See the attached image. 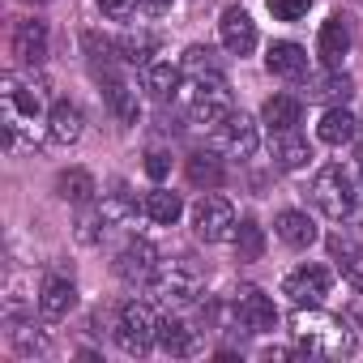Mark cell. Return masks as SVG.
Instances as JSON below:
<instances>
[{
	"label": "cell",
	"instance_id": "obj_1",
	"mask_svg": "<svg viewBox=\"0 0 363 363\" xmlns=\"http://www.w3.org/2000/svg\"><path fill=\"white\" fill-rule=\"evenodd\" d=\"M291 333H295L299 350H308V354H320V359H350V354H354V333H350L337 316L303 312V308H299Z\"/></svg>",
	"mask_w": 363,
	"mask_h": 363
},
{
	"label": "cell",
	"instance_id": "obj_2",
	"mask_svg": "<svg viewBox=\"0 0 363 363\" xmlns=\"http://www.w3.org/2000/svg\"><path fill=\"white\" fill-rule=\"evenodd\" d=\"M312 197H316V210H320L325 218H333V223L350 218L354 206H359V189H354V179H350V171H346L342 162H329V167L316 171Z\"/></svg>",
	"mask_w": 363,
	"mask_h": 363
},
{
	"label": "cell",
	"instance_id": "obj_3",
	"mask_svg": "<svg viewBox=\"0 0 363 363\" xmlns=\"http://www.w3.org/2000/svg\"><path fill=\"white\" fill-rule=\"evenodd\" d=\"M189 111L197 124H223L231 111H235V99H231V86L218 69L210 73H193V86H189Z\"/></svg>",
	"mask_w": 363,
	"mask_h": 363
},
{
	"label": "cell",
	"instance_id": "obj_4",
	"mask_svg": "<svg viewBox=\"0 0 363 363\" xmlns=\"http://www.w3.org/2000/svg\"><path fill=\"white\" fill-rule=\"evenodd\" d=\"M116 342L124 354H150V346L158 342V316L150 312V303H124L116 316Z\"/></svg>",
	"mask_w": 363,
	"mask_h": 363
},
{
	"label": "cell",
	"instance_id": "obj_5",
	"mask_svg": "<svg viewBox=\"0 0 363 363\" xmlns=\"http://www.w3.org/2000/svg\"><path fill=\"white\" fill-rule=\"evenodd\" d=\"M231 312H235V325L244 333H269V329H278V308H274V299L261 286H240Z\"/></svg>",
	"mask_w": 363,
	"mask_h": 363
},
{
	"label": "cell",
	"instance_id": "obj_6",
	"mask_svg": "<svg viewBox=\"0 0 363 363\" xmlns=\"http://www.w3.org/2000/svg\"><path fill=\"white\" fill-rule=\"evenodd\" d=\"M193 231L206 240V244H223L235 235V206L227 197H201L197 210H193Z\"/></svg>",
	"mask_w": 363,
	"mask_h": 363
},
{
	"label": "cell",
	"instance_id": "obj_7",
	"mask_svg": "<svg viewBox=\"0 0 363 363\" xmlns=\"http://www.w3.org/2000/svg\"><path fill=\"white\" fill-rule=\"evenodd\" d=\"M329 269L325 265H299L282 278V295L295 303V308H316L325 295H329Z\"/></svg>",
	"mask_w": 363,
	"mask_h": 363
},
{
	"label": "cell",
	"instance_id": "obj_8",
	"mask_svg": "<svg viewBox=\"0 0 363 363\" xmlns=\"http://www.w3.org/2000/svg\"><path fill=\"white\" fill-rule=\"evenodd\" d=\"M0 99H5V124H9V133H18L26 120H35L39 111H43V99H39V90H30V86H22V77H5L0 82Z\"/></svg>",
	"mask_w": 363,
	"mask_h": 363
},
{
	"label": "cell",
	"instance_id": "obj_9",
	"mask_svg": "<svg viewBox=\"0 0 363 363\" xmlns=\"http://www.w3.org/2000/svg\"><path fill=\"white\" fill-rule=\"evenodd\" d=\"M13 56L22 65H43L48 60V22H39V18L13 22Z\"/></svg>",
	"mask_w": 363,
	"mask_h": 363
},
{
	"label": "cell",
	"instance_id": "obj_10",
	"mask_svg": "<svg viewBox=\"0 0 363 363\" xmlns=\"http://www.w3.org/2000/svg\"><path fill=\"white\" fill-rule=\"evenodd\" d=\"M116 274H120L124 282H150V278L158 274V252H154V244L128 240L124 252H120V261H116Z\"/></svg>",
	"mask_w": 363,
	"mask_h": 363
},
{
	"label": "cell",
	"instance_id": "obj_11",
	"mask_svg": "<svg viewBox=\"0 0 363 363\" xmlns=\"http://www.w3.org/2000/svg\"><path fill=\"white\" fill-rule=\"evenodd\" d=\"M218 35H223V48L231 56H248L257 48V26H252V18L244 9H227L223 22H218Z\"/></svg>",
	"mask_w": 363,
	"mask_h": 363
},
{
	"label": "cell",
	"instance_id": "obj_12",
	"mask_svg": "<svg viewBox=\"0 0 363 363\" xmlns=\"http://www.w3.org/2000/svg\"><path fill=\"white\" fill-rule=\"evenodd\" d=\"M316 56L325 60V69H342V60L350 56V26H346V18H337V13H333V18L320 26Z\"/></svg>",
	"mask_w": 363,
	"mask_h": 363
},
{
	"label": "cell",
	"instance_id": "obj_13",
	"mask_svg": "<svg viewBox=\"0 0 363 363\" xmlns=\"http://www.w3.org/2000/svg\"><path fill=\"white\" fill-rule=\"evenodd\" d=\"M329 252H333V261H337L342 278H346L354 291H363V244H359L354 235L337 231V235H329Z\"/></svg>",
	"mask_w": 363,
	"mask_h": 363
},
{
	"label": "cell",
	"instance_id": "obj_14",
	"mask_svg": "<svg viewBox=\"0 0 363 363\" xmlns=\"http://www.w3.org/2000/svg\"><path fill=\"white\" fill-rule=\"evenodd\" d=\"M103 99H107V107H111V116H116L120 124H137V120H141V103H137V90H133L124 77L107 73V77H103Z\"/></svg>",
	"mask_w": 363,
	"mask_h": 363
},
{
	"label": "cell",
	"instance_id": "obj_15",
	"mask_svg": "<svg viewBox=\"0 0 363 363\" xmlns=\"http://www.w3.org/2000/svg\"><path fill=\"white\" fill-rule=\"evenodd\" d=\"M265 69L282 82H299V77H308V52L299 43H274L265 56Z\"/></svg>",
	"mask_w": 363,
	"mask_h": 363
},
{
	"label": "cell",
	"instance_id": "obj_16",
	"mask_svg": "<svg viewBox=\"0 0 363 363\" xmlns=\"http://www.w3.org/2000/svg\"><path fill=\"white\" fill-rule=\"evenodd\" d=\"M73 308H77V286L69 278H48L43 291H39V312L48 320H65Z\"/></svg>",
	"mask_w": 363,
	"mask_h": 363
},
{
	"label": "cell",
	"instance_id": "obj_17",
	"mask_svg": "<svg viewBox=\"0 0 363 363\" xmlns=\"http://www.w3.org/2000/svg\"><path fill=\"white\" fill-rule=\"evenodd\" d=\"M150 286H154V295H158L167 308H184V303H193V295H197V282H193L189 274H179V269L154 274Z\"/></svg>",
	"mask_w": 363,
	"mask_h": 363
},
{
	"label": "cell",
	"instance_id": "obj_18",
	"mask_svg": "<svg viewBox=\"0 0 363 363\" xmlns=\"http://www.w3.org/2000/svg\"><path fill=\"white\" fill-rule=\"evenodd\" d=\"M82 128H86V116H82V107L77 103H56L52 111H48V133H52V141H60V145H73L77 137H82Z\"/></svg>",
	"mask_w": 363,
	"mask_h": 363
},
{
	"label": "cell",
	"instance_id": "obj_19",
	"mask_svg": "<svg viewBox=\"0 0 363 363\" xmlns=\"http://www.w3.org/2000/svg\"><path fill=\"white\" fill-rule=\"evenodd\" d=\"M218 133H223V145H227L231 154H240V158H248V154L257 150V124H252L244 111H231V116L218 124Z\"/></svg>",
	"mask_w": 363,
	"mask_h": 363
},
{
	"label": "cell",
	"instance_id": "obj_20",
	"mask_svg": "<svg viewBox=\"0 0 363 363\" xmlns=\"http://www.w3.org/2000/svg\"><path fill=\"white\" fill-rule=\"evenodd\" d=\"M274 227H278V240L291 244V248H312L316 244V223L303 210H282Z\"/></svg>",
	"mask_w": 363,
	"mask_h": 363
},
{
	"label": "cell",
	"instance_id": "obj_21",
	"mask_svg": "<svg viewBox=\"0 0 363 363\" xmlns=\"http://www.w3.org/2000/svg\"><path fill=\"white\" fill-rule=\"evenodd\" d=\"M94 175L90 171H82V167H73V171H60L56 175V197L60 201H69V206H90L94 201Z\"/></svg>",
	"mask_w": 363,
	"mask_h": 363
},
{
	"label": "cell",
	"instance_id": "obj_22",
	"mask_svg": "<svg viewBox=\"0 0 363 363\" xmlns=\"http://www.w3.org/2000/svg\"><path fill=\"white\" fill-rule=\"evenodd\" d=\"M158 346L167 354H193L197 350V329L179 316H167V320H158Z\"/></svg>",
	"mask_w": 363,
	"mask_h": 363
},
{
	"label": "cell",
	"instance_id": "obj_23",
	"mask_svg": "<svg viewBox=\"0 0 363 363\" xmlns=\"http://www.w3.org/2000/svg\"><path fill=\"white\" fill-rule=\"evenodd\" d=\"M354 128H359V124H354V116H350V111L337 103V107H329V111L320 116V124H316V137H320L325 145H346V141L354 137Z\"/></svg>",
	"mask_w": 363,
	"mask_h": 363
},
{
	"label": "cell",
	"instance_id": "obj_24",
	"mask_svg": "<svg viewBox=\"0 0 363 363\" xmlns=\"http://www.w3.org/2000/svg\"><path fill=\"white\" fill-rule=\"evenodd\" d=\"M265 128L278 137V133H295V124H299V99H291V94H274L269 103H265Z\"/></svg>",
	"mask_w": 363,
	"mask_h": 363
},
{
	"label": "cell",
	"instance_id": "obj_25",
	"mask_svg": "<svg viewBox=\"0 0 363 363\" xmlns=\"http://www.w3.org/2000/svg\"><path fill=\"white\" fill-rule=\"evenodd\" d=\"M189 179H193L197 189H218L223 179H227V167H223L218 154L197 150V154H189Z\"/></svg>",
	"mask_w": 363,
	"mask_h": 363
},
{
	"label": "cell",
	"instance_id": "obj_26",
	"mask_svg": "<svg viewBox=\"0 0 363 363\" xmlns=\"http://www.w3.org/2000/svg\"><path fill=\"white\" fill-rule=\"evenodd\" d=\"M274 158H278L282 171H299V167H308L312 150H308L303 137H295V133H278V141H274Z\"/></svg>",
	"mask_w": 363,
	"mask_h": 363
},
{
	"label": "cell",
	"instance_id": "obj_27",
	"mask_svg": "<svg viewBox=\"0 0 363 363\" xmlns=\"http://www.w3.org/2000/svg\"><path fill=\"white\" fill-rule=\"evenodd\" d=\"M145 214H150L154 223H162V227H171V223H179V214H184V201H179V193H167V189H154V193L145 197Z\"/></svg>",
	"mask_w": 363,
	"mask_h": 363
},
{
	"label": "cell",
	"instance_id": "obj_28",
	"mask_svg": "<svg viewBox=\"0 0 363 363\" xmlns=\"http://www.w3.org/2000/svg\"><path fill=\"white\" fill-rule=\"evenodd\" d=\"M179 77H184L179 65H145V90L154 99H171L179 90Z\"/></svg>",
	"mask_w": 363,
	"mask_h": 363
},
{
	"label": "cell",
	"instance_id": "obj_29",
	"mask_svg": "<svg viewBox=\"0 0 363 363\" xmlns=\"http://www.w3.org/2000/svg\"><path fill=\"white\" fill-rule=\"evenodd\" d=\"M308 99H320V103H346V99H350V77H342L337 69H329V77L308 82Z\"/></svg>",
	"mask_w": 363,
	"mask_h": 363
},
{
	"label": "cell",
	"instance_id": "obj_30",
	"mask_svg": "<svg viewBox=\"0 0 363 363\" xmlns=\"http://www.w3.org/2000/svg\"><path fill=\"white\" fill-rule=\"evenodd\" d=\"M235 252H240V261H261V252H265V231H261L252 218H244V223L235 227Z\"/></svg>",
	"mask_w": 363,
	"mask_h": 363
},
{
	"label": "cell",
	"instance_id": "obj_31",
	"mask_svg": "<svg viewBox=\"0 0 363 363\" xmlns=\"http://www.w3.org/2000/svg\"><path fill=\"white\" fill-rule=\"evenodd\" d=\"M99 214H103L107 223H120V218H128V214H133V197H128V189H124V184H116V189L103 197Z\"/></svg>",
	"mask_w": 363,
	"mask_h": 363
},
{
	"label": "cell",
	"instance_id": "obj_32",
	"mask_svg": "<svg viewBox=\"0 0 363 363\" xmlns=\"http://www.w3.org/2000/svg\"><path fill=\"white\" fill-rule=\"evenodd\" d=\"M150 52H154V39L150 35H124L120 39V56L128 60V65H150Z\"/></svg>",
	"mask_w": 363,
	"mask_h": 363
},
{
	"label": "cell",
	"instance_id": "obj_33",
	"mask_svg": "<svg viewBox=\"0 0 363 363\" xmlns=\"http://www.w3.org/2000/svg\"><path fill=\"white\" fill-rule=\"evenodd\" d=\"M308 9H312V0H269V13L278 22H299Z\"/></svg>",
	"mask_w": 363,
	"mask_h": 363
},
{
	"label": "cell",
	"instance_id": "obj_34",
	"mask_svg": "<svg viewBox=\"0 0 363 363\" xmlns=\"http://www.w3.org/2000/svg\"><path fill=\"white\" fill-rule=\"evenodd\" d=\"M99 13L107 22H128L137 13V0H99Z\"/></svg>",
	"mask_w": 363,
	"mask_h": 363
},
{
	"label": "cell",
	"instance_id": "obj_35",
	"mask_svg": "<svg viewBox=\"0 0 363 363\" xmlns=\"http://www.w3.org/2000/svg\"><path fill=\"white\" fill-rule=\"evenodd\" d=\"M82 43H86V52H90V60H103V65H111V60H116V52H120V43L99 39V35H86Z\"/></svg>",
	"mask_w": 363,
	"mask_h": 363
},
{
	"label": "cell",
	"instance_id": "obj_36",
	"mask_svg": "<svg viewBox=\"0 0 363 363\" xmlns=\"http://www.w3.org/2000/svg\"><path fill=\"white\" fill-rule=\"evenodd\" d=\"M145 171H150L154 179H162V175L171 171V154H162V150H150V158H145Z\"/></svg>",
	"mask_w": 363,
	"mask_h": 363
},
{
	"label": "cell",
	"instance_id": "obj_37",
	"mask_svg": "<svg viewBox=\"0 0 363 363\" xmlns=\"http://www.w3.org/2000/svg\"><path fill=\"white\" fill-rule=\"evenodd\" d=\"M141 5H145V9H150V13H162V9H167V5H171V0H141Z\"/></svg>",
	"mask_w": 363,
	"mask_h": 363
},
{
	"label": "cell",
	"instance_id": "obj_38",
	"mask_svg": "<svg viewBox=\"0 0 363 363\" xmlns=\"http://www.w3.org/2000/svg\"><path fill=\"white\" fill-rule=\"evenodd\" d=\"M30 5H48V0H30Z\"/></svg>",
	"mask_w": 363,
	"mask_h": 363
},
{
	"label": "cell",
	"instance_id": "obj_39",
	"mask_svg": "<svg viewBox=\"0 0 363 363\" xmlns=\"http://www.w3.org/2000/svg\"><path fill=\"white\" fill-rule=\"evenodd\" d=\"M359 325H363V312H359Z\"/></svg>",
	"mask_w": 363,
	"mask_h": 363
}]
</instances>
